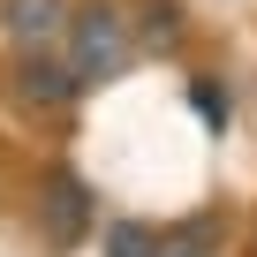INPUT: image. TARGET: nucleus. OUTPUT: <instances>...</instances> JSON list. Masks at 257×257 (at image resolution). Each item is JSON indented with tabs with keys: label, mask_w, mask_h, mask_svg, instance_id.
Segmentation results:
<instances>
[{
	"label": "nucleus",
	"mask_w": 257,
	"mask_h": 257,
	"mask_svg": "<svg viewBox=\"0 0 257 257\" xmlns=\"http://www.w3.org/2000/svg\"><path fill=\"white\" fill-rule=\"evenodd\" d=\"M68 61H76L83 91H91V83H106V76L128 61V23H121V8H106V0L76 8V16H68Z\"/></svg>",
	"instance_id": "nucleus-1"
},
{
	"label": "nucleus",
	"mask_w": 257,
	"mask_h": 257,
	"mask_svg": "<svg viewBox=\"0 0 257 257\" xmlns=\"http://www.w3.org/2000/svg\"><path fill=\"white\" fill-rule=\"evenodd\" d=\"M91 212H98L91 182H83L76 167H53L46 189H38V234H46L53 249H76V242L91 234Z\"/></svg>",
	"instance_id": "nucleus-2"
},
{
	"label": "nucleus",
	"mask_w": 257,
	"mask_h": 257,
	"mask_svg": "<svg viewBox=\"0 0 257 257\" xmlns=\"http://www.w3.org/2000/svg\"><path fill=\"white\" fill-rule=\"evenodd\" d=\"M16 98L38 106V113H61V106L83 98V76H76V61H53L46 46H31V53L16 61Z\"/></svg>",
	"instance_id": "nucleus-3"
},
{
	"label": "nucleus",
	"mask_w": 257,
	"mask_h": 257,
	"mask_svg": "<svg viewBox=\"0 0 257 257\" xmlns=\"http://www.w3.org/2000/svg\"><path fill=\"white\" fill-rule=\"evenodd\" d=\"M8 31H16L23 53H31V46H53V38L68 31V0H8Z\"/></svg>",
	"instance_id": "nucleus-4"
},
{
	"label": "nucleus",
	"mask_w": 257,
	"mask_h": 257,
	"mask_svg": "<svg viewBox=\"0 0 257 257\" xmlns=\"http://www.w3.org/2000/svg\"><path fill=\"white\" fill-rule=\"evenodd\" d=\"M159 257H219V219H182V227H167L159 234Z\"/></svg>",
	"instance_id": "nucleus-5"
},
{
	"label": "nucleus",
	"mask_w": 257,
	"mask_h": 257,
	"mask_svg": "<svg viewBox=\"0 0 257 257\" xmlns=\"http://www.w3.org/2000/svg\"><path fill=\"white\" fill-rule=\"evenodd\" d=\"M106 257H159V227L152 219H113L106 227Z\"/></svg>",
	"instance_id": "nucleus-6"
},
{
	"label": "nucleus",
	"mask_w": 257,
	"mask_h": 257,
	"mask_svg": "<svg viewBox=\"0 0 257 257\" xmlns=\"http://www.w3.org/2000/svg\"><path fill=\"white\" fill-rule=\"evenodd\" d=\"M137 46H144V53H174V46H182V16H174V0H152V8H144Z\"/></svg>",
	"instance_id": "nucleus-7"
},
{
	"label": "nucleus",
	"mask_w": 257,
	"mask_h": 257,
	"mask_svg": "<svg viewBox=\"0 0 257 257\" xmlns=\"http://www.w3.org/2000/svg\"><path fill=\"white\" fill-rule=\"evenodd\" d=\"M189 106H197V121L212 128V137L227 128V83H212V76H189Z\"/></svg>",
	"instance_id": "nucleus-8"
}]
</instances>
